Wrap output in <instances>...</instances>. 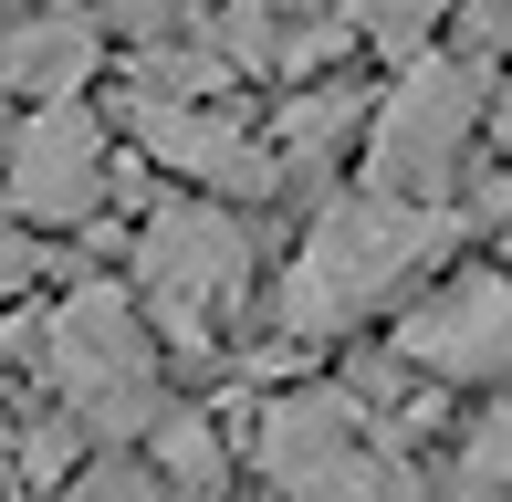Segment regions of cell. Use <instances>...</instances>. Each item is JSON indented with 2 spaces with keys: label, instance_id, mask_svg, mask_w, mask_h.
Returning a JSON list of instances; mask_svg holds the SVG:
<instances>
[{
  "label": "cell",
  "instance_id": "11",
  "mask_svg": "<svg viewBox=\"0 0 512 502\" xmlns=\"http://www.w3.org/2000/svg\"><path fill=\"white\" fill-rule=\"evenodd\" d=\"M356 42H377V53H429L439 21H460V0H356Z\"/></svg>",
  "mask_w": 512,
  "mask_h": 502
},
{
  "label": "cell",
  "instance_id": "9",
  "mask_svg": "<svg viewBox=\"0 0 512 502\" xmlns=\"http://www.w3.org/2000/svg\"><path fill=\"white\" fill-rule=\"evenodd\" d=\"M95 63H105V21L74 11V0H53V11L32 0V11L0 21V95H21V105L84 95V84H95Z\"/></svg>",
  "mask_w": 512,
  "mask_h": 502
},
{
  "label": "cell",
  "instance_id": "2",
  "mask_svg": "<svg viewBox=\"0 0 512 502\" xmlns=\"http://www.w3.org/2000/svg\"><path fill=\"white\" fill-rule=\"evenodd\" d=\"M251 461L283 502H429L408 440L366 408V387H283L251 419Z\"/></svg>",
  "mask_w": 512,
  "mask_h": 502
},
{
  "label": "cell",
  "instance_id": "12",
  "mask_svg": "<svg viewBox=\"0 0 512 502\" xmlns=\"http://www.w3.org/2000/svg\"><path fill=\"white\" fill-rule=\"evenodd\" d=\"M460 502H512V398L471 429V450H460Z\"/></svg>",
  "mask_w": 512,
  "mask_h": 502
},
{
  "label": "cell",
  "instance_id": "13",
  "mask_svg": "<svg viewBox=\"0 0 512 502\" xmlns=\"http://www.w3.org/2000/svg\"><path fill=\"white\" fill-rule=\"evenodd\" d=\"M32 283H42V220H21L11 189H0V304H11V293H32Z\"/></svg>",
  "mask_w": 512,
  "mask_h": 502
},
{
  "label": "cell",
  "instance_id": "3",
  "mask_svg": "<svg viewBox=\"0 0 512 502\" xmlns=\"http://www.w3.org/2000/svg\"><path fill=\"white\" fill-rule=\"evenodd\" d=\"M147 335L157 325H147V304H136V283H74L53 304V325H42V346H32L42 398L74 429H105V440L157 429L168 408H157V346Z\"/></svg>",
  "mask_w": 512,
  "mask_h": 502
},
{
  "label": "cell",
  "instance_id": "1",
  "mask_svg": "<svg viewBox=\"0 0 512 502\" xmlns=\"http://www.w3.org/2000/svg\"><path fill=\"white\" fill-rule=\"evenodd\" d=\"M450 241H460V210H429V199H387V189L324 199L304 251L272 283V335L283 346H324V335L366 325L377 304H398L418 272H439Z\"/></svg>",
  "mask_w": 512,
  "mask_h": 502
},
{
  "label": "cell",
  "instance_id": "6",
  "mask_svg": "<svg viewBox=\"0 0 512 502\" xmlns=\"http://www.w3.org/2000/svg\"><path fill=\"white\" fill-rule=\"evenodd\" d=\"M0 189H11L21 220H42V231H74V220L105 210L115 189V136L84 95L63 105H21V126L0 136Z\"/></svg>",
  "mask_w": 512,
  "mask_h": 502
},
{
  "label": "cell",
  "instance_id": "10",
  "mask_svg": "<svg viewBox=\"0 0 512 502\" xmlns=\"http://www.w3.org/2000/svg\"><path fill=\"white\" fill-rule=\"evenodd\" d=\"M147 471H157V482H168L178 502H220V492H230L220 419H199V408H168V419L147 429Z\"/></svg>",
  "mask_w": 512,
  "mask_h": 502
},
{
  "label": "cell",
  "instance_id": "5",
  "mask_svg": "<svg viewBox=\"0 0 512 502\" xmlns=\"http://www.w3.org/2000/svg\"><path fill=\"white\" fill-rule=\"evenodd\" d=\"M481 126H492V74H481V63H408V74L387 84V105L366 116V189L450 210Z\"/></svg>",
  "mask_w": 512,
  "mask_h": 502
},
{
  "label": "cell",
  "instance_id": "4",
  "mask_svg": "<svg viewBox=\"0 0 512 502\" xmlns=\"http://www.w3.org/2000/svg\"><path fill=\"white\" fill-rule=\"evenodd\" d=\"M251 293V231L220 199H157L136 231V304L178 356H209V335L230 325V304Z\"/></svg>",
  "mask_w": 512,
  "mask_h": 502
},
{
  "label": "cell",
  "instance_id": "7",
  "mask_svg": "<svg viewBox=\"0 0 512 502\" xmlns=\"http://www.w3.org/2000/svg\"><path fill=\"white\" fill-rule=\"evenodd\" d=\"M387 356H408L429 387H502L512 377V272H450L398 314Z\"/></svg>",
  "mask_w": 512,
  "mask_h": 502
},
{
  "label": "cell",
  "instance_id": "14",
  "mask_svg": "<svg viewBox=\"0 0 512 502\" xmlns=\"http://www.w3.org/2000/svg\"><path fill=\"white\" fill-rule=\"evenodd\" d=\"M63 502H178V492L157 482V471H136V461H95V471H84V482L63 492Z\"/></svg>",
  "mask_w": 512,
  "mask_h": 502
},
{
  "label": "cell",
  "instance_id": "15",
  "mask_svg": "<svg viewBox=\"0 0 512 502\" xmlns=\"http://www.w3.org/2000/svg\"><path fill=\"white\" fill-rule=\"evenodd\" d=\"M0 11H32V0H0Z\"/></svg>",
  "mask_w": 512,
  "mask_h": 502
},
{
  "label": "cell",
  "instance_id": "8",
  "mask_svg": "<svg viewBox=\"0 0 512 502\" xmlns=\"http://www.w3.org/2000/svg\"><path fill=\"white\" fill-rule=\"evenodd\" d=\"M126 136L157 157V168L199 178V189H230V199H272L283 189L272 136H251L230 105H209V95H126Z\"/></svg>",
  "mask_w": 512,
  "mask_h": 502
}]
</instances>
